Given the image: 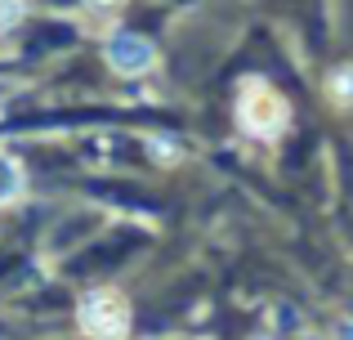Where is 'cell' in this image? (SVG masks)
I'll use <instances>...</instances> for the list:
<instances>
[{"label": "cell", "instance_id": "3", "mask_svg": "<svg viewBox=\"0 0 353 340\" xmlns=\"http://www.w3.org/2000/svg\"><path fill=\"white\" fill-rule=\"evenodd\" d=\"M108 63H112L117 72H125V77H134V72H148L157 63V50L148 36L139 32H117L112 45H108Z\"/></svg>", "mask_w": 353, "mask_h": 340}, {"label": "cell", "instance_id": "1", "mask_svg": "<svg viewBox=\"0 0 353 340\" xmlns=\"http://www.w3.org/2000/svg\"><path fill=\"white\" fill-rule=\"evenodd\" d=\"M237 121L246 126L250 134H259V139H277V134L291 126V103H286L282 94H277L268 81H246L237 94Z\"/></svg>", "mask_w": 353, "mask_h": 340}, {"label": "cell", "instance_id": "5", "mask_svg": "<svg viewBox=\"0 0 353 340\" xmlns=\"http://www.w3.org/2000/svg\"><path fill=\"white\" fill-rule=\"evenodd\" d=\"M14 183H18V170L9 166V161H0V197H9V192H14Z\"/></svg>", "mask_w": 353, "mask_h": 340}, {"label": "cell", "instance_id": "4", "mask_svg": "<svg viewBox=\"0 0 353 340\" xmlns=\"http://www.w3.org/2000/svg\"><path fill=\"white\" fill-rule=\"evenodd\" d=\"M327 94L336 99L340 108H349V103H353V63H340V68H331V77H327Z\"/></svg>", "mask_w": 353, "mask_h": 340}, {"label": "cell", "instance_id": "6", "mask_svg": "<svg viewBox=\"0 0 353 340\" xmlns=\"http://www.w3.org/2000/svg\"><path fill=\"white\" fill-rule=\"evenodd\" d=\"M14 18H18V5H14V0H0V27L14 23Z\"/></svg>", "mask_w": 353, "mask_h": 340}, {"label": "cell", "instance_id": "2", "mask_svg": "<svg viewBox=\"0 0 353 340\" xmlns=\"http://www.w3.org/2000/svg\"><path fill=\"white\" fill-rule=\"evenodd\" d=\"M81 323H85L90 336L121 340L125 327H130V309L117 291H94V296H85V305H81Z\"/></svg>", "mask_w": 353, "mask_h": 340}, {"label": "cell", "instance_id": "7", "mask_svg": "<svg viewBox=\"0 0 353 340\" xmlns=\"http://www.w3.org/2000/svg\"><path fill=\"white\" fill-rule=\"evenodd\" d=\"M255 340H268V336H255Z\"/></svg>", "mask_w": 353, "mask_h": 340}]
</instances>
